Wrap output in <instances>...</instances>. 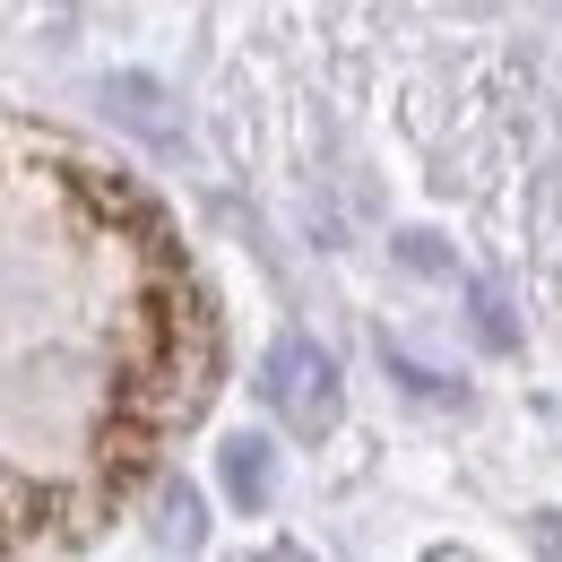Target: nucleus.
I'll list each match as a JSON object with an SVG mask.
<instances>
[{
  "label": "nucleus",
  "mask_w": 562,
  "mask_h": 562,
  "mask_svg": "<svg viewBox=\"0 0 562 562\" xmlns=\"http://www.w3.org/2000/svg\"><path fill=\"white\" fill-rule=\"evenodd\" d=\"M260 398L278 407L285 432L321 441V432L338 424V363L312 347V338H278V347H269V363H260Z\"/></svg>",
  "instance_id": "nucleus-1"
},
{
  "label": "nucleus",
  "mask_w": 562,
  "mask_h": 562,
  "mask_svg": "<svg viewBox=\"0 0 562 562\" xmlns=\"http://www.w3.org/2000/svg\"><path fill=\"white\" fill-rule=\"evenodd\" d=\"M165 546H200V502H191V485L165 502Z\"/></svg>",
  "instance_id": "nucleus-3"
},
{
  "label": "nucleus",
  "mask_w": 562,
  "mask_h": 562,
  "mask_svg": "<svg viewBox=\"0 0 562 562\" xmlns=\"http://www.w3.org/2000/svg\"><path fill=\"white\" fill-rule=\"evenodd\" d=\"M225 485H234V502H269V493H278V459H269L260 432L225 441Z\"/></svg>",
  "instance_id": "nucleus-2"
}]
</instances>
